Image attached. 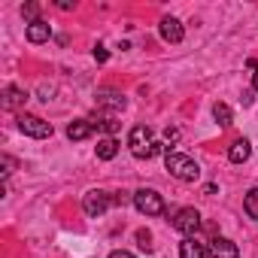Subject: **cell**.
<instances>
[{"mask_svg": "<svg viewBox=\"0 0 258 258\" xmlns=\"http://www.w3.org/2000/svg\"><path fill=\"white\" fill-rule=\"evenodd\" d=\"M109 258H134V255L124 252V249H115V252H109Z\"/></svg>", "mask_w": 258, "mask_h": 258, "instance_id": "cell-24", "label": "cell"}, {"mask_svg": "<svg viewBox=\"0 0 258 258\" xmlns=\"http://www.w3.org/2000/svg\"><path fill=\"white\" fill-rule=\"evenodd\" d=\"M179 258H210V246L195 237H185L179 243Z\"/></svg>", "mask_w": 258, "mask_h": 258, "instance_id": "cell-8", "label": "cell"}, {"mask_svg": "<svg viewBox=\"0 0 258 258\" xmlns=\"http://www.w3.org/2000/svg\"><path fill=\"white\" fill-rule=\"evenodd\" d=\"M213 115H216V121H219L222 127H231V121H234V115H231V106H228V103H216V106H213Z\"/></svg>", "mask_w": 258, "mask_h": 258, "instance_id": "cell-16", "label": "cell"}, {"mask_svg": "<svg viewBox=\"0 0 258 258\" xmlns=\"http://www.w3.org/2000/svg\"><path fill=\"white\" fill-rule=\"evenodd\" d=\"M118 155V143H115V137H103L100 143H97V158L100 161H112Z\"/></svg>", "mask_w": 258, "mask_h": 258, "instance_id": "cell-14", "label": "cell"}, {"mask_svg": "<svg viewBox=\"0 0 258 258\" xmlns=\"http://www.w3.org/2000/svg\"><path fill=\"white\" fill-rule=\"evenodd\" d=\"M97 106H109V109H124V97L115 91H100L97 94Z\"/></svg>", "mask_w": 258, "mask_h": 258, "instance_id": "cell-15", "label": "cell"}, {"mask_svg": "<svg viewBox=\"0 0 258 258\" xmlns=\"http://www.w3.org/2000/svg\"><path fill=\"white\" fill-rule=\"evenodd\" d=\"M164 167H167L170 176L179 179V182H195V179L201 176L198 161L188 158V155H182V152H167V155H164Z\"/></svg>", "mask_w": 258, "mask_h": 258, "instance_id": "cell-2", "label": "cell"}, {"mask_svg": "<svg viewBox=\"0 0 258 258\" xmlns=\"http://www.w3.org/2000/svg\"><path fill=\"white\" fill-rule=\"evenodd\" d=\"M210 258H240V249L234 240L216 237V240H210Z\"/></svg>", "mask_w": 258, "mask_h": 258, "instance_id": "cell-7", "label": "cell"}, {"mask_svg": "<svg viewBox=\"0 0 258 258\" xmlns=\"http://www.w3.org/2000/svg\"><path fill=\"white\" fill-rule=\"evenodd\" d=\"M106 58H109V52H106L103 46H97V49H94V61H97V64H103Z\"/></svg>", "mask_w": 258, "mask_h": 258, "instance_id": "cell-23", "label": "cell"}, {"mask_svg": "<svg viewBox=\"0 0 258 258\" xmlns=\"http://www.w3.org/2000/svg\"><path fill=\"white\" fill-rule=\"evenodd\" d=\"M161 37H164L167 43H182V37H185L182 22H179V19H173V16L161 19Z\"/></svg>", "mask_w": 258, "mask_h": 258, "instance_id": "cell-11", "label": "cell"}, {"mask_svg": "<svg viewBox=\"0 0 258 258\" xmlns=\"http://www.w3.org/2000/svg\"><path fill=\"white\" fill-rule=\"evenodd\" d=\"M25 103H28V91H22L16 85L4 88V97H0V106H4V109H22Z\"/></svg>", "mask_w": 258, "mask_h": 258, "instance_id": "cell-10", "label": "cell"}, {"mask_svg": "<svg viewBox=\"0 0 258 258\" xmlns=\"http://www.w3.org/2000/svg\"><path fill=\"white\" fill-rule=\"evenodd\" d=\"M22 16L31 19V22H40V19H37V16H40V4H25V7H22Z\"/></svg>", "mask_w": 258, "mask_h": 258, "instance_id": "cell-19", "label": "cell"}, {"mask_svg": "<svg viewBox=\"0 0 258 258\" xmlns=\"http://www.w3.org/2000/svg\"><path fill=\"white\" fill-rule=\"evenodd\" d=\"M127 146H131V155L140 158V161H149V158H155L158 152H164V155L170 152L164 143H155V140H152L149 124H134L131 134H127Z\"/></svg>", "mask_w": 258, "mask_h": 258, "instance_id": "cell-1", "label": "cell"}, {"mask_svg": "<svg viewBox=\"0 0 258 258\" xmlns=\"http://www.w3.org/2000/svg\"><path fill=\"white\" fill-rule=\"evenodd\" d=\"M246 67L252 70V91H258V61H255V58H249V61H246Z\"/></svg>", "mask_w": 258, "mask_h": 258, "instance_id": "cell-21", "label": "cell"}, {"mask_svg": "<svg viewBox=\"0 0 258 258\" xmlns=\"http://www.w3.org/2000/svg\"><path fill=\"white\" fill-rule=\"evenodd\" d=\"M100 131H106V134H115V127H118V121L112 118V115H106V118H100V121H94Z\"/></svg>", "mask_w": 258, "mask_h": 258, "instance_id": "cell-18", "label": "cell"}, {"mask_svg": "<svg viewBox=\"0 0 258 258\" xmlns=\"http://www.w3.org/2000/svg\"><path fill=\"white\" fill-rule=\"evenodd\" d=\"M94 121H88V118H76V121H70L67 124V137L73 140V143H79V140H88L91 134H94Z\"/></svg>", "mask_w": 258, "mask_h": 258, "instance_id": "cell-9", "label": "cell"}, {"mask_svg": "<svg viewBox=\"0 0 258 258\" xmlns=\"http://www.w3.org/2000/svg\"><path fill=\"white\" fill-rule=\"evenodd\" d=\"M173 228H176L179 234H185V237H195L198 228H201V213H198L195 207H182V210H176V216H173Z\"/></svg>", "mask_w": 258, "mask_h": 258, "instance_id": "cell-5", "label": "cell"}, {"mask_svg": "<svg viewBox=\"0 0 258 258\" xmlns=\"http://www.w3.org/2000/svg\"><path fill=\"white\" fill-rule=\"evenodd\" d=\"M109 204H112V198L106 195V191H88L85 198H82V210H85V216H91V219H97V216H103L106 210H109Z\"/></svg>", "mask_w": 258, "mask_h": 258, "instance_id": "cell-6", "label": "cell"}, {"mask_svg": "<svg viewBox=\"0 0 258 258\" xmlns=\"http://www.w3.org/2000/svg\"><path fill=\"white\" fill-rule=\"evenodd\" d=\"M249 155H252V143L249 140H234L231 149H228V161L231 164H243V161H249Z\"/></svg>", "mask_w": 258, "mask_h": 258, "instance_id": "cell-12", "label": "cell"}, {"mask_svg": "<svg viewBox=\"0 0 258 258\" xmlns=\"http://www.w3.org/2000/svg\"><path fill=\"white\" fill-rule=\"evenodd\" d=\"M243 210H246L249 219H258V185L249 188V195H246V201H243Z\"/></svg>", "mask_w": 258, "mask_h": 258, "instance_id": "cell-17", "label": "cell"}, {"mask_svg": "<svg viewBox=\"0 0 258 258\" xmlns=\"http://www.w3.org/2000/svg\"><path fill=\"white\" fill-rule=\"evenodd\" d=\"M134 207L143 213V216H161L167 207H164V198L155 191V188H140L134 191Z\"/></svg>", "mask_w": 258, "mask_h": 258, "instance_id": "cell-4", "label": "cell"}, {"mask_svg": "<svg viewBox=\"0 0 258 258\" xmlns=\"http://www.w3.org/2000/svg\"><path fill=\"white\" fill-rule=\"evenodd\" d=\"M49 37H52V25H49V22L40 19V22H31V25H28V40H31V43H46Z\"/></svg>", "mask_w": 258, "mask_h": 258, "instance_id": "cell-13", "label": "cell"}, {"mask_svg": "<svg viewBox=\"0 0 258 258\" xmlns=\"http://www.w3.org/2000/svg\"><path fill=\"white\" fill-rule=\"evenodd\" d=\"M16 121H19V131L28 134V137H34V140H46V137H52V124H49L46 118H40V115L19 112Z\"/></svg>", "mask_w": 258, "mask_h": 258, "instance_id": "cell-3", "label": "cell"}, {"mask_svg": "<svg viewBox=\"0 0 258 258\" xmlns=\"http://www.w3.org/2000/svg\"><path fill=\"white\" fill-rule=\"evenodd\" d=\"M137 243H140V249H152V234L149 231H137Z\"/></svg>", "mask_w": 258, "mask_h": 258, "instance_id": "cell-20", "label": "cell"}, {"mask_svg": "<svg viewBox=\"0 0 258 258\" xmlns=\"http://www.w3.org/2000/svg\"><path fill=\"white\" fill-rule=\"evenodd\" d=\"M13 167H16V161H13L10 155H4V179H10V173H13Z\"/></svg>", "mask_w": 258, "mask_h": 258, "instance_id": "cell-22", "label": "cell"}]
</instances>
